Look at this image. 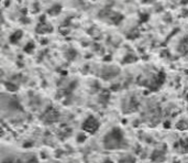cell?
Segmentation results:
<instances>
[{"label": "cell", "mask_w": 188, "mask_h": 163, "mask_svg": "<svg viewBox=\"0 0 188 163\" xmlns=\"http://www.w3.org/2000/svg\"><path fill=\"white\" fill-rule=\"evenodd\" d=\"M123 144V134L118 129H113L107 137H105V147L114 149Z\"/></svg>", "instance_id": "obj_1"}, {"label": "cell", "mask_w": 188, "mask_h": 163, "mask_svg": "<svg viewBox=\"0 0 188 163\" xmlns=\"http://www.w3.org/2000/svg\"><path fill=\"white\" fill-rule=\"evenodd\" d=\"M98 127H99L98 121L94 117H91V116L86 119V121L84 122V125H83V129L87 132H91V133L95 132L96 129H98Z\"/></svg>", "instance_id": "obj_2"}, {"label": "cell", "mask_w": 188, "mask_h": 163, "mask_svg": "<svg viewBox=\"0 0 188 163\" xmlns=\"http://www.w3.org/2000/svg\"><path fill=\"white\" fill-rule=\"evenodd\" d=\"M22 36V32L21 31H17L16 33H13L11 36H10V41H11L12 43H16L17 41H19Z\"/></svg>", "instance_id": "obj_3"}, {"label": "cell", "mask_w": 188, "mask_h": 163, "mask_svg": "<svg viewBox=\"0 0 188 163\" xmlns=\"http://www.w3.org/2000/svg\"><path fill=\"white\" fill-rule=\"evenodd\" d=\"M60 11H61V6L55 5L54 7H53L52 9L50 10V13H51V15H57V13H58Z\"/></svg>", "instance_id": "obj_4"}, {"label": "cell", "mask_w": 188, "mask_h": 163, "mask_svg": "<svg viewBox=\"0 0 188 163\" xmlns=\"http://www.w3.org/2000/svg\"><path fill=\"white\" fill-rule=\"evenodd\" d=\"M33 46H34V45H33L32 43H29L28 45L25 46V51H31L32 49H33Z\"/></svg>", "instance_id": "obj_5"}]
</instances>
